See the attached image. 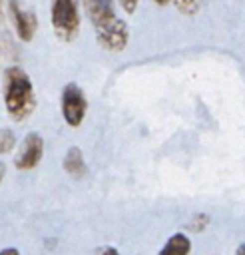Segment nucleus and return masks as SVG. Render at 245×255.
Returning a JSON list of instances; mask_svg holds the SVG:
<instances>
[{"mask_svg":"<svg viewBox=\"0 0 245 255\" xmlns=\"http://www.w3.org/2000/svg\"><path fill=\"white\" fill-rule=\"evenodd\" d=\"M0 18H2V0H0Z\"/></svg>","mask_w":245,"mask_h":255,"instance_id":"nucleus-18","label":"nucleus"},{"mask_svg":"<svg viewBox=\"0 0 245 255\" xmlns=\"http://www.w3.org/2000/svg\"><path fill=\"white\" fill-rule=\"evenodd\" d=\"M207 223H209V217H207L205 213H197V215H193V219L189 221V229L195 231V233H199V231H203V229L207 227Z\"/></svg>","mask_w":245,"mask_h":255,"instance_id":"nucleus-11","label":"nucleus"},{"mask_svg":"<svg viewBox=\"0 0 245 255\" xmlns=\"http://www.w3.org/2000/svg\"><path fill=\"white\" fill-rule=\"evenodd\" d=\"M8 10H10V18H12V24L16 28L18 38L22 42H30L36 34V28H38L36 12L24 10L16 0H8Z\"/></svg>","mask_w":245,"mask_h":255,"instance_id":"nucleus-6","label":"nucleus"},{"mask_svg":"<svg viewBox=\"0 0 245 255\" xmlns=\"http://www.w3.org/2000/svg\"><path fill=\"white\" fill-rule=\"evenodd\" d=\"M0 255H20V253H18V249H12V247H8V249L0 251Z\"/></svg>","mask_w":245,"mask_h":255,"instance_id":"nucleus-14","label":"nucleus"},{"mask_svg":"<svg viewBox=\"0 0 245 255\" xmlns=\"http://www.w3.org/2000/svg\"><path fill=\"white\" fill-rule=\"evenodd\" d=\"M64 169L74 175V177H80L84 175L86 171V163H84V155H82V149L72 145L68 151H66V157H64Z\"/></svg>","mask_w":245,"mask_h":255,"instance_id":"nucleus-8","label":"nucleus"},{"mask_svg":"<svg viewBox=\"0 0 245 255\" xmlns=\"http://www.w3.org/2000/svg\"><path fill=\"white\" fill-rule=\"evenodd\" d=\"M4 173H6V167H4V163L0 161V181H2V177H4Z\"/></svg>","mask_w":245,"mask_h":255,"instance_id":"nucleus-16","label":"nucleus"},{"mask_svg":"<svg viewBox=\"0 0 245 255\" xmlns=\"http://www.w3.org/2000/svg\"><path fill=\"white\" fill-rule=\"evenodd\" d=\"M84 12L96 30V38L102 48L110 52H122L127 44V24L116 14L114 0H82Z\"/></svg>","mask_w":245,"mask_h":255,"instance_id":"nucleus-1","label":"nucleus"},{"mask_svg":"<svg viewBox=\"0 0 245 255\" xmlns=\"http://www.w3.org/2000/svg\"><path fill=\"white\" fill-rule=\"evenodd\" d=\"M94 255H120V251L116 249V247H110V245H104V247H100Z\"/></svg>","mask_w":245,"mask_h":255,"instance_id":"nucleus-13","label":"nucleus"},{"mask_svg":"<svg viewBox=\"0 0 245 255\" xmlns=\"http://www.w3.org/2000/svg\"><path fill=\"white\" fill-rule=\"evenodd\" d=\"M14 145H16V135H14V131L8 129V128L0 129V153L12 151Z\"/></svg>","mask_w":245,"mask_h":255,"instance_id":"nucleus-9","label":"nucleus"},{"mask_svg":"<svg viewBox=\"0 0 245 255\" xmlns=\"http://www.w3.org/2000/svg\"><path fill=\"white\" fill-rule=\"evenodd\" d=\"M42 153H44V139H42L40 133L32 131L22 139V145L18 149V155H16L14 163H16L18 169L28 171V169H32L40 163Z\"/></svg>","mask_w":245,"mask_h":255,"instance_id":"nucleus-5","label":"nucleus"},{"mask_svg":"<svg viewBox=\"0 0 245 255\" xmlns=\"http://www.w3.org/2000/svg\"><path fill=\"white\" fill-rule=\"evenodd\" d=\"M189 251H191L189 237L185 233H173L161 247L159 255H189Z\"/></svg>","mask_w":245,"mask_h":255,"instance_id":"nucleus-7","label":"nucleus"},{"mask_svg":"<svg viewBox=\"0 0 245 255\" xmlns=\"http://www.w3.org/2000/svg\"><path fill=\"white\" fill-rule=\"evenodd\" d=\"M52 26L62 42H72L80 32V8L78 0H52L50 8Z\"/></svg>","mask_w":245,"mask_h":255,"instance_id":"nucleus-3","label":"nucleus"},{"mask_svg":"<svg viewBox=\"0 0 245 255\" xmlns=\"http://www.w3.org/2000/svg\"><path fill=\"white\" fill-rule=\"evenodd\" d=\"M2 96H4L6 112L14 122L26 120L36 108V94L32 80L20 66H10L4 70Z\"/></svg>","mask_w":245,"mask_h":255,"instance_id":"nucleus-2","label":"nucleus"},{"mask_svg":"<svg viewBox=\"0 0 245 255\" xmlns=\"http://www.w3.org/2000/svg\"><path fill=\"white\" fill-rule=\"evenodd\" d=\"M153 2H155V4H159V6H165L169 0H153Z\"/></svg>","mask_w":245,"mask_h":255,"instance_id":"nucleus-17","label":"nucleus"},{"mask_svg":"<svg viewBox=\"0 0 245 255\" xmlns=\"http://www.w3.org/2000/svg\"><path fill=\"white\" fill-rule=\"evenodd\" d=\"M173 2H175L177 10H179L181 14H185V16L195 14L197 8H199V0H173Z\"/></svg>","mask_w":245,"mask_h":255,"instance_id":"nucleus-10","label":"nucleus"},{"mask_svg":"<svg viewBox=\"0 0 245 255\" xmlns=\"http://www.w3.org/2000/svg\"><path fill=\"white\" fill-rule=\"evenodd\" d=\"M235 255H245V243H241V245L237 247V251H235Z\"/></svg>","mask_w":245,"mask_h":255,"instance_id":"nucleus-15","label":"nucleus"},{"mask_svg":"<svg viewBox=\"0 0 245 255\" xmlns=\"http://www.w3.org/2000/svg\"><path fill=\"white\" fill-rule=\"evenodd\" d=\"M60 106H62V116H64V120L70 128H78L84 122L88 102H86V96H84V92L78 84L70 82V84L64 86Z\"/></svg>","mask_w":245,"mask_h":255,"instance_id":"nucleus-4","label":"nucleus"},{"mask_svg":"<svg viewBox=\"0 0 245 255\" xmlns=\"http://www.w3.org/2000/svg\"><path fill=\"white\" fill-rule=\"evenodd\" d=\"M118 2H120V6L123 8L125 14H133L135 8H137V2H139V0H118Z\"/></svg>","mask_w":245,"mask_h":255,"instance_id":"nucleus-12","label":"nucleus"}]
</instances>
